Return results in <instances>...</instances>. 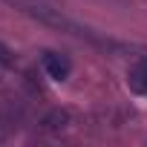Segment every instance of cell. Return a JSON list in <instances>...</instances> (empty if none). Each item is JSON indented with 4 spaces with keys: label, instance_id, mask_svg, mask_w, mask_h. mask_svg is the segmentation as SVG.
<instances>
[{
    "label": "cell",
    "instance_id": "obj_3",
    "mask_svg": "<svg viewBox=\"0 0 147 147\" xmlns=\"http://www.w3.org/2000/svg\"><path fill=\"white\" fill-rule=\"evenodd\" d=\"M40 124H43V130H46V133H61V130H66V127L72 124V115H69L66 110H52Z\"/></svg>",
    "mask_w": 147,
    "mask_h": 147
},
{
    "label": "cell",
    "instance_id": "obj_1",
    "mask_svg": "<svg viewBox=\"0 0 147 147\" xmlns=\"http://www.w3.org/2000/svg\"><path fill=\"white\" fill-rule=\"evenodd\" d=\"M40 66H43V72H46L52 81H66L69 72H72V61H69L63 52H55V49H46V52H43Z\"/></svg>",
    "mask_w": 147,
    "mask_h": 147
},
{
    "label": "cell",
    "instance_id": "obj_2",
    "mask_svg": "<svg viewBox=\"0 0 147 147\" xmlns=\"http://www.w3.org/2000/svg\"><path fill=\"white\" fill-rule=\"evenodd\" d=\"M127 87H130V92H136V95H147V58L136 61V63L127 69Z\"/></svg>",
    "mask_w": 147,
    "mask_h": 147
}]
</instances>
